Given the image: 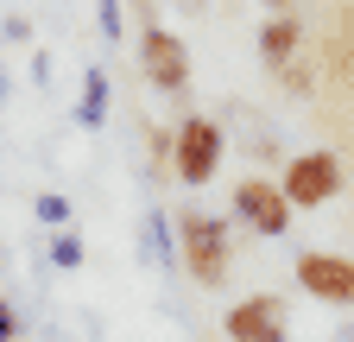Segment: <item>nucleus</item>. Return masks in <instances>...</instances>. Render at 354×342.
I'll return each instance as SVG.
<instances>
[{"instance_id": "nucleus-12", "label": "nucleus", "mask_w": 354, "mask_h": 342, "mask_svg": "<svg viewBox=\"0 0 354 342\" xmlns=\"http://www.w3.org/2000/svg\"><path fill=\"white\" fill-rule=\"evenodd\" d=\"M0 342H13V305H0Z\"/></svg>"}, {"instance_id": "nucleus-7", "label": "nucleus", "mask_w": 354, "mask_h": 342, "mask_svg": "<svg viewBox=\"0 0 354 342\" xmlns=\"http://www.w3.org/2000/svg\"><path fill=\"white\" fill-rule=\"evenodd\" d=\"M297 285L310 298H323V305H354V260H342V253H304Z\"/></svg>"}, {"instance_id": "nucleus-10", "label": "nucleus", "mask_w": 354, "mask_h": 342, "mask_svg": "<svg viewBox=\"0 0 354 342\" xmlns=\"http://www.w3.org/2000/svg\"><path fill=\"white\" fill-rule=\"evenodd\" d=\"M38 216L51 222V228H64V222H70V203H64V197H38Z\"/></svg>"}, {"instance_id": "nucleus-2", "label": "nucleus", "mask_w": 354, "mask_h": 342, "mask_svg": "<svg viewBox=\"0 0 354 342\" xmlns=\"http://www.w3.org/2000/svg\"><path fill=\"white\" fill-rule=\"evenodd\" d=\"M140 76H146V89H158V96H184L190 89V45L177 32H165V26H140Z\"/></svg>"}, {"instance_id": "nucleus-3", "label": "nucleus", "mask_w": 354, "mask_h": 342, "mask_svg": "<svg viewBox=\"0 0 354 342\" xmlns=\"http://www.w3.org/2000/svg\"><path fill=\"white\" fill-rule=\"evenodd\" d=\"M215 165H221V127L209 114H184L177 134H171V171L184 184H209Z\"/></svg>"}, {"instance_id": "nucleus-8", "label": "nucleus", "mask_w": 354, "mask_h": 342, "mask_svg": "<svg viewBox=\"0 0 354 342\" xmlns=\"http://www.w3.org/2000/svg\"><path fill=\"white\" fill-rule=\"evenodd\" d=\"M297 38H304V26H297V13H272V19H266V32H259V57L285 70V64L297 57Z\"/></svg>"}, {"instance_id": "nucleus-9", "label": "nucleus", "mask_w": 354, "mask_h": 342, "mask_svg": "<svg viewBox=\"0 0 354 342\" xmlns=\"http://www.w3.org/2000/svg\"><path fill=\"white\" fill-rule=\"evenodd\" d=\"M76 114H82L88 127L108 114V76H102V70H88V76H82V108H76Z\"/></svg>"}, {"instance_id": "nucleus-11", "label": "nucleus", "mask_w": 354, "mask_h": 342, "mask_svg": "<svg viewBox=\"0 0 354 342\" xmlns=\"http://www.w3.org/2000/svg\"><path fill=\"white\" fill-rule=\"evenodd\" d=\"M51 260H57V267H76V260H82V247H76L70 235H57V247H51Z\"/></svg>"}, {"instance_id": "nucleus-1", "label": "nucleus", "mask_w": 354, "mask_h": 342, "mask_svg": "<svg viewBox=\"0 0 354 342\" xmlns=\"http://www.w3.org/2000/svg\"><path fill=\"white\" fill-rule=\"evenodd\" d=\"M177 247H184V267H190V279H196L203 291L228 285L234 247H228V222H221V216H203V209L177 216Z\"/></svg>"}, {"instance_id": "nucleus-5", "label": "nucleus", "mask_w": 354, "mask_h": 342, "mask_svg": "<svg viewBox=\"0 0 354 342\" xmlns=\"http://www.w3.org/2000/svg\"><path fill=\"white\" fill-rule=\"evenodd\" d=\"M234 216H241L253 235H285V228H291V203H285L279 184L241 178V184H234Z\"/></svg>"}, {"instance_id": "nucleus-4", "label": "nucleus", "mask_w": 354, "mask_h": 342, "mask_svg": "<svg viewBox=\"0 0 354 342\" xmlns=\"http://www.w3.org/2000/svg\"><path fill=\"white\" fill-rule=\"evenodd\" d=\"M279 190H285L291 209H323V203L342 190V159H335V152H304V159H291Z\"/></svg>"}, {"instance_id": "nucleus-13", "label": "nucleus", "mask_w": 354, "mask_h": 342, "mask_svg": "<svg viewBox=\"0 0 354 342\" xmlns=\"http://www.w3.org/2000/svg\"><path fill=\"white\" fill-rule=\"evenodd\" d=\"M272 7H279V13H285V0H272Z\"/></svg>"}, {"instance_id": "nucleus-6", "label": "nucleus", "mask_w": 354, "mask_h": 342, "mask_svg": "<svg viewBox=\"0 0 354 342\" xmlns=\"http://www.w3.org/2000/svg\"><path fill=\"white\" fill-rule=\"evenodd\" d=\"M221 330H228V342H285V298L253 291L221 317Z\"/></svg>"}]
</instances>
